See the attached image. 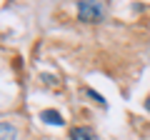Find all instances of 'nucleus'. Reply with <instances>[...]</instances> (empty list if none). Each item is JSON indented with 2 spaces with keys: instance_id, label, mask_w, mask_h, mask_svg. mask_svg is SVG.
Returning <instances> with one entry per match:
<instances>
[{
  "instance_id": "1",
  "label": "nucleus",
  "mask_w": 150,
  "mask_h": 140,
  "mask_svg": "<svg viewBox=\"0 0 150 140\" xmlns=\"http://www.w3.org/2000/svg\"><path fill=\"white\" fill-rule=\"evenodd\" d=\"M105 15H108V8L103 3H98V0H83V3H78V20L80 23L98 25V23L105 20Z\"/></svg>"
},
{
  "instance_id": "2",
  "label": "nucleus",
  "mask_w": 150,
  "mask_h": 140,
  "mask_svg": "<svg viewBox=\"0 0 150 140\" xmlns=\"http://www.w3.org/2000/svg\"><path fill=\"white\" fill-rule=\"evenodd\" d=\"M40 120H43V123H48V125H55V128H60V125H65L63 115H60L58 110H50V108L40 113Z\"/></svg>"
},
{
  "instance_id": "3",
  "label": "nucleus",
  "mask_w": 150,
  "mask_h": 140,
  "mask_svg": "<svg viewBox=\"0 0 150 140\" xmlns=\"http://www.w3.org/2000/svg\"><path fill=\"white\" fill-rule=\"evenodd\" d=\"M70 140H98L90 128H70Z\"/></svg>"
},
{
  "instance_id": "4",
  "label": "nucleus",
  "mask_w": 150,
  "mask_h": 140,
  "mask_svg": "<svg viewBox=\"0 0 150 140\" xmlns=\"http://www.w3.org/2000/svg\"><path fill=\"white\" fill-rule=\"evenodd\" d=\"M15 135H18V130H15V125L13 123H0V140H15Z\"/></svg>"
},
{
  "instance_id": "5",
  "label": "nucleus",
  "mask_w": 150,
  "mask_h": 140,
  "mask_svg": "<svg viewBox=\"0 0 150 140\" xmlns=\"http://www.w3.org/2000/svg\"><path fill=\"white\" fill-rule=\"evenodd\" d=\"M85 93H88V95L93 98V100H98V103H100V105H103V108H105V105H108V103H105V98H103V95H98L95 90H90V88H85Z\"/></svg>"
},
{
  "instance_id": "6",
  "label": "nucleus",
  "mask_w": 150,
  "mask_h": 140,
  "mask_svg": "<svg viewBox=\"0 0 150 140\" xmlns=\"http://www.w3.org/2000/svg\"><path fill=\"white\" fill-rule=\"evenodd\" d=\"M145 108H148V110H150V98H148V100H145Z\"/></svg>"
}]
</instances>
